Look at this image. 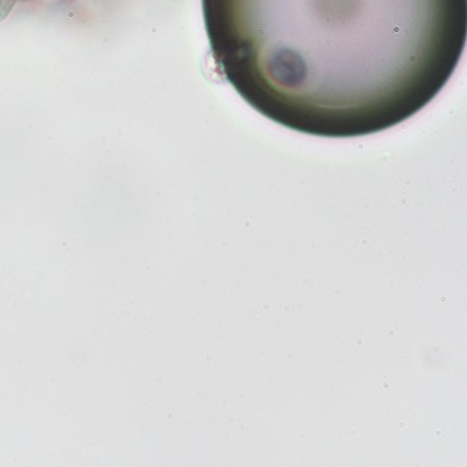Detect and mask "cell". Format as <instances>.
Segmentation results:
<instances>
[{"label": "cell", "mask_w": 467, "mask_h": 467, "mask_svg": "<svg viewBox=\"0 0 467 467\" xmlns=\"http://www.w3.org/2000/svg\"><path fill=\"white\" fill-rule=\"evenodd\" d=\"M222 76L268 120L321 138L396 127L458 68L466 0H204Z\"/></svg>", "instance_id": "6da1fadb"}]
</instances>
